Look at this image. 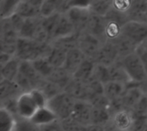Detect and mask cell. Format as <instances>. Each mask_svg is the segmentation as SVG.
<instances>
[{
	"mask_svg": "<svg viewBox=\"0 0 147 131\" xmlns=\"http://www.w3.org/2000/svg\"><path fill=\"white\" fill-rule=\"evenodd\" d=\"M121 35L137 47L147 39V22L129 21L121 27Z\"/></svg>",
	"mask_w": 147,
	"mask_h": 131,
	"instance_id": "4",
	"label": "cell"
},
{
	"mask_svg": "<svg viewBox=\"0 0 147 131\" xmlns=\"http://www.w3.org/2000/svg\"><path fill=\"white\" fill-rule=\"evenodd\" d=\"M127 86L124 83L117 82H110L104 85V95L110 101H115L121 98L127 90Z\"/></svg>",
	"mask_w": 147,
	"mask_h": 131,
	"instance_id": "22",
	"label": "cell"
},
{
	"mask_svg": "<svg viewBox=\"0 0 147 131\" xmlns=\"http://www.w3.org/2000/svg\"><path fill=\"white\" fill-rule=\"evenodd\" d=\"M109 69L111 82H117L124 83L127 86L133 84L120 60H118L115 63L109 67Z\"/></svg>",
	"mask_w": 147,
	"mask_h": 131,
	"instance_id": "24",
	"label": "cell"
},
{
	"mask_svg": "<svg viewBox=\"0 0 147 131\" xmlns=\"http://www.w3.org/2000/svg\"><path fill=\"white\" fill-rule=\"evenodd\" d=\"M107 22L108 21L105 17L91 15L84 31L96 36V38L101 39L102 42H106L108 41L106 38V33H105Z\"/></svg>",
	"mask_w": 147,
	"mask_h": 131,
	"instance_id": "14",
	"label": "cell"
},
{
	"mask_svg": "<svg viewBox=\"0 0 147 131\" xmlns=\"http://www.w3.org/2000/svg\"><path fill=\"white\" fill-rule=\"evenodd\" d=\"M72 79L73 77L71 75H69L63 68H59L55 69L52 75L46 80H48L49 82L57 85L63 91H65V88L68 86V84L71 82Z\"/></svg>",
	"mask_w": 147,
	"mask_h": 131,
	"instance_id": "25",
	"label": "cell"
},
{
	"mask_svg": "<svg viewBox=\"0 0 147 131\" xmlns=\"http://www.w3.org/2000/svg\"><path fill=\"white\" fill-rule=\"evenodd\" d=\"M121 63L133 84L140 85L147 80L144 64L136 51L121 58Z\"/></svg>",
	"mask_w": 147,
	"mask_h": 131,
	"instance_id": "2",
	"label": "cell"
},
{
	"mask_svg": "<svg viewBox=\"0 0 147 131\" xmlns=\"http://www.w3.org/2000/svg\"><path fill=\"white\" fill-rule=\"evenodd\" d=\"M22 94V90L16 85L15 82H9L1 79L0 82V98L1 101L11 99L18 98Z\"/></svg>",
	"mask_w": 147,
	"mask_h": 131,
	"instance_id": "21",
	"label": "cell"
},
{
	"mask_svg": "<svg viewBox=\"0 0 147 131\" xmlns=\"http://www.w3.org/2000/svg\"><path fill=\"white\" fill-rule=\"evenodd\" d=\"M135 51L139 55V57H140V59H141V61H142V63L144 64L146 72L147 74V51L142 45H140V46L137 47Z\"/></svg>",
	"mask_w": 147,
	"mask_h": 131,
	"instance_id": "43",
	"label": "cell"
},
{
	"mask_svg": "<svg viewBox=\"0 0 147 131\" xmlns=\"http://www.w3.org/2000/svg\"><path fill=\"white\" fill-rule=\"evenodd\" d=\"M15 131H40V129L30 120L19 118L17 119Z\"/></svg>",
	"mask_w": 147,
	"mask_h": 131,
	"instance_id": "38",
	"label": "cell"
},
{
	"mask_svg": "<svg viewBox=\"0 0 147 131\" xmlns=\"http://www.w3.org/2000/svg\"><path fill=\"white\" fill-rule=\"evenodd\" d=\"M39 110L30 92L22 93L17 99V116L19 118L30 120Z\"/></svg>",
	"mask_w": 147,
	"mask_h": 131,
	"instance_id": "9",
	"label": "cell"
},
{
	"mask_svg": "<svg viewBox=\"0 0 147 131\" xmlns=\"http://www.w3.org/2000/svg\"><path fill=\"white\" fill-rule=\"evenodd\" d=\"M144 96L145 95L142 93L141 89L139 88V85L132 84L127 86V90L125 91L121 98H120V100L124 109L132 111Z\"/></svg>",
	"mask_w": 147,
	"mask_h": 131,
	"instance_id": "15",
	"label": "cell"
},
{
	"mask_svg": "<svg viewBox=\"0 0 147 131\" xmlns=\"http://www.w3.org/2000/svg\"><path fill=\"white\" fill-rule=\"evenodd\" d=\"M19 2L20 1H1L0 13L2 20L9 19L14 14H16Z\"/></svg>",
	"mask_w": 147,
	"mask_h": 131,
	"instance_id": "33",
	"label": "cell"
},
{
	"mask_svg": "<svg viewBox=\"0 0 147 131\" xmlns=\"http://www.w3.org/2000/svg\"><path fill=\"white\" fill-rule=\"evenodd\" d=\"M93 78L96 79L97 81L102 82L103 85L110 82L111 78H110V73H109V67L96 63L95 71H94V75H93Z\"/></svg>",
	"mask_w": 147,
	"mask_h": 131,
	"instance_id": "35",
	"label": "cell"
},
{
	"mask_svg": "<svg viewBox=\"0 0 147 131\" xmlns=\"http://www.w3.org/2000/svg\"><path fill=\"white\" fill-rule=\"evenodd\" d=\"M93 107L87 101H76L73 112L71 114V118H73L78 123L89 127L91 125V116H92Z\"/></svg>",
	"mask_w": 147,
	"mask_h": 131,
	"instance_id": "12",
	"label": "cell"
},
{
	"mask_svg": "<svg viewBox=\"0 0 147 131\" xmlns=\"http://www.w3.org/2000/svg\"><path fill=\"white\" fill-rule=\"evenodd\" d=\"M59 1L45 0L40 7V17H48L56 13H59Z\"/></svg>",
	"mask_w": 147,
	"mask_h": 131,
	"instance_id": "34",
	"label": "cell"
},
{
	"mask_svg": "<svg viewBox=\"0 0 147 131\" xmlns=\"http://www.w3.org/2000/svg\"><path fill=\"white\" fill-rule=\"evenodd\" d=\"M21 60L14 56L6 64L1 67V79L15 82L19 74Z\"/></svg>",
	"mask_w": 147,
	"mask_h": 131,
	"instance_id": "20",
	"label": "cell"
},
{
	"mask_svg": "<svg viewBox=\"0 0 147 131\" xmlns=\"http://www.w3.org/2000/svg\"><path fill=\"white\" fill-rule=\"evenodd\" d=\"M56 120H58L57 116L47 106L39 109L30 119V121L38 127L48 124Z\"/></svg>",
	"mask_w": 147,
	"mask_h": 131,
	"instance_id": "23",
	"label": "cell"
},
{
	"mask_svg": "<svg viewBox=\"0 0 147 131\" xmlns=\"http://www.w3.org/2000/svg\"><path fill=\"white\" fill-rule=\"evenodd\" d=\"M9 22H10L11 26L13 27V28H14V29L18 33V34H19V32H20V30H21L22 25H23V22H24V20H25V19H23L22 17H21L19 15H17V14L16 13V14H14L11 17H9Z\"/></svg>",
	"mask_w": 147,
	"mask_h": 131,
	"instance_id": "42",
	"label": "cell"
},
{
	"mask_svg": "<svg viewBox=\"0 0 147 131\" xmlns=\"http://www.w3.org/2000/svg\"><path fill=\"white\" fill-rule=\"evenodd\" d=\"M103 43L104 42H102L101 39L87 33L86 31L81 32L79 34L78 48L87 58L94 60Z\"/></svg>",
	"mask_w": 147,
	"mask_h": 131,
	"instance_id": "6",
	"label": "cell"
},
{
	"mask_svg": "<svg viewBox=\"0 0 147 131\" xmlns=\"http://www.w3.org/2000/svg\"><path fill=\"white\" fill-rule=\"evenodd\" d=\"M41 18H30L25 19L23 25L19 32V38L34 39L36 34L38 33L41 25H40Z\"/></svg>",
	"mask_w": 147,
	"mask_h": 131,
	"instance_id": "19",
	"label": "cell"
},
{
	"mask_svg": "<svg viewBox=\"0 0 147 131\" xmlns=\"http://www.w3.org/2000/svg\"><path fill=\"white\" fill-rule=\"evenodd\" d=\"M65 15L74 25L77 32L81 33L85 30L92 14L90 10V6H73L65 13Z\"/></svg>",
	"mask_w": 147,
	"mask_h": 131,
	"instance_id": "7",
	"label": "cell"
},
{
	"mask_svg": "<svg viewBox=\"0 0 147 131\" xmlns=\"http://www.w3.org/2000/svg\"><path fill=\"white\" fill-rule=\"evenodd\" d=\"M142 45V46H143V47H144V48H145V49L147 51V39L145 41V42H144V43H143V44H142V45Z\"/></svg>",
	"mask_w": 147,
	"mask_h": 131,
	"instance_id": "47",
	"label": "cell"
},
{
	"mask_svg": "<svg viewBox=\"0 0 147 131\" xmlns=\"http://www.w3.org/2000/svg\"><path fill=\"white\" fill-rule=\"evenodd\" d=\"M87 131H105V130L102 126H98V125H90L88 127Z\"/></svg>",
	"mask_w": 147,
	"mask_h": 131,
	"instance_id": "45",
	"label": "cell"
},
{
	"mask_svg": "<svg viewBox=\"0 0 147 131\" xmlns=\"http://www.w3.org/2000/svg\"><path fill=\"white\" fill-rule=\"evenodd\" d=\"M37 89H40L44 95L47 97V99L49 100L52 98L55 97L57 94H60L61 92H64L61 88H59L57 85L53 84V82H49L48 80L43 79Z\"/></svg>",
	"mask_w": 147,
	"mask_h": 131,
	"instance_id": "32",
	"label": "cell"
},
{
	"mask_svg": "<svg viewBox=\"0 0 147 131\" xmlns=\"http://www.w3.org/2000/svg\"><path fill=\"white\" fill-rule=\"evenodd\" d=\"M96 65V63L93 59L86 57L78 70L73 75V79L85 83L89 82L93 78Z\"/></svg>",
	"mask_w": 147,
	"mask_h": 131,
	"instance_id": "18",
	"label": "cell"
},
{
	"mask_svg": "<svg viewBox=\"0 0 147 131\" xmlns=\"http://www.w3.org/2000/svg\"><path fill=\"white\" fill-rule=\"evenodd\" d=\"M146 22H147V11H146Z\"/></svg>",
	"mask_w": 147,
	"mask_h": 131,
	"instance_id": "48",
	"label": "cell"
},
{
	"mask_svg": "<svg viewBox=\"0 0 147 131\" xmlns=\"http://www.w3.org/2000/svg\"><path fill=\"white\" fill-rule=\"evenodd\" d=\"M119 52L115 45L111 41H106L102 44L94 61L97 64L110 67L119 60Z\"/></svg>",
	"mask_w": 147,
	"mask_h": 131,
	"instance_id": "8",
	"label": "cell"
},
{
	"mask_svg": "<svg viewBox=\"0 0 147 131\" xmlns=\"http://www.w3.org/2000/svg\"><path fill=\"white\" fill-rule=\"evenodd\" d=\"M17 118L15 115L1 107L0 110V131H15Z\"/></svg>",
	"mask_w": 147,
	"mask_h": 131,
	"instance_id": "27",
	"label": "cell"
},
{
	"mask_svg": "<svg viewBox=\"0 0 147 131\" xmlns=\"http://www.w3.org/2000/svg\"><path fill=\"white\" fill-rule=\"evenodd\" d=\"M132 1L128 0H117V1H112L113 8L120 12L127 14V12L129 10L131 7Z\"/></svg>",
	"mask_w": 147,
	"mask_h": 131,
	"instance_id": "40",
	"label": "cell"
},
{
	"mask_svg": "<svg viewBox=\"0 0 147 131\" xmlns=\"http://www.w3.org/2000/svg\"><path fill=\"white\" fill-rule=\"evenodd\" d=\"M93 95L104 94V85L95 78H92L89 82H87Z\"/></svg>",
	"mask_w": 147,
	"mask_h": 131,
	"instance_id": "39",
	"label": "cell"
},
{
	"mask_svg": "<svg viewBox=\"0 0 147 131\" xmlns=\"http://www.w3.org/2000/svg\"><path fill=\"white\" fill-rule=\"evenodd\" d=\"M52 45L34 39L19 38L15 56L21 61L33 62L40 57H47Z\"/></svg>",
	"mask_w": 147,
	"mask_h": 131,
	"instance_id": "1",
	"label": "cell"
},
{
	"mask_svg": "<svg viewBox=\"0 0 147 131\" xmlns=\"http://www.w3.org/2000/svg\"><path fill=\"white\" fill-rule=\"evenodd\" d=\"M61 122L64 131H87L88 130V127L78 123L71 118L65 119Z\"/></svg>",
	"mask_w": 147,
	"mask_h": 131,
	"instance_id": "37",
	"label": "cell"
},
{
	"mask_svg": "<svg viewBox=\"0 0 147 131\" xmlns=\"http://www.w3.org/2000/svg\"><path fill=\"white\" fill-rule=\"evenodd\" d=\"M18 33L13 28L9 19L2 20L1 25V52L15 56L16 51Z\"/></svg>",
	"mask_w": 147,
	"mask_h": 131,
	"instance_id": "5",
	"label": "cell"
},
{
	"mask_svg": "<svg viewBox=\"0 0 147 131\" xmlns=\"http://www.w3.org/2000/svg\"><path fill=\"white\" fill-rule=\"evenodd\" d=\"M76 33H78V32H77L72 22L70 21V19L67 17L65 14H62L58 22V25L55 28V31L53 33L52 40L53 41L59 39L69 37L71 35L75 34Z\"/></svg>",
	"mask_w": 147,
	"mask_h": 131,
	"instance_id": "17",
	"label": "cell"
},
{
	"mask_svg": "<svg viewBox=\"0 0 147 131\" xmlns=\"http://www.w3.org/2000/svg\"><path fill=\"white\" fill-rule=\"evenodd\" d=\"M43 1L41 0H28L20 1L16 13L23 19L37 18L40 16V7Z\"/></svg>",
	"mask_w": 147,
	"mask_h": 131,
	"instance_id": "13",
	"label": "cell"
},
{
	"mask_svg": "<svg viewBox=\"0 0 147 131\" xmlns=\"http://www.w3.org/2000/svg\"><path fill=\"white\" fill-rule=\"evenodd\" d=\"M65 92L67 93L76 101H87L89 102L93 96L89 86L85 82H82L72 79L68 86L65 88Z\"/></svg>",
	"mask_w": 147,
	"mask_h": 131,
	"instance_id": "10",
	"label": "cell"
},
{
	"mask_svg": "<svg viewBox=\"0 0 147 131\" xmlns=\"http://www.w3.org/2000/svg\"><path fill=\"white\" fill-rule=\"evenodd\" d=\"M111 122L119 131H132L135 118L131 110L124 109L112 114Z\"/></svg>",
	"mask_w": 147,
	"mask_h": 131,
	"instance_id": "11",
	"label": "cell"
},
{
	"mask_svg": "<svg viewBox=\"0 0 147 131\" xmlns=\"http://www.w3.org/2000/svg\"><path fill=\"white\" fill-rule=\"evenodd\" d=\"M66 54L67 51H65V50L52 45V49L47 56V59L54 69L63 68L65 62Z\"/></svg>",
	"mask_w": 147,
	"mask_h": 131,
	"instance_id": "26",
	"label": "cell"
},
{
	"mask_svg": "<svg viewBox=\"0 0 147 131\" xmlns=\"http://www.w3.org/2000/svg\"><path fill=\"white\" fill-rule=\"evenodd\" d=\"M76 100L67 93L61 92L47 101V107L57 116L58 119L63 121L71 117Z\"/></svg>",
	"mask_w": 147,
	"mask_h": 131,
	"instance_id": "3",
	"label": "cell"
},
{
	"mask_svg": "<svg viewBox=\"0 0 147 131\" xmlns=\"http://www.w3.org/2000/svg\"><path fill=\"white\" fill-rule=\"evenodd\" d=\"M112 8V1H90V3L91 14L102 17H105Z\"/></svg>",
	"mask_w": 147,
	"mask_h": 131,
	"instance_id": "31",
	"label": "cell"
},
{
	"mask_svg": "<svg viewBox=\"0 0 147 131\" xmlns=\"http://www.w3.org/2000/svg\"><path fill=\"white\" fill-rule=\"evenodd\" d=\"M107 20V19H106ZM107 27H106V38L109 41H113L116 39L121 34V26L117 24L116 22L110 21L107 20Z\"/></svg>",
	"mask_w": 147,
	"mask_h": 131,
	"instance_id": "36",
	"label": "cell"
},
{
	"mask_svg": "<svg viewBox=\"0 0 147 131\" xmlns=\"http://www.w3.org/2000/svg\"><path fill=\"white\" fill-rule=\"evenodd\" d=\"M39 129H40V131H64L63 126H62V122L59 119L48 124L40 126L39 127Z\"/></svg>",
	"mask_w": 147,
	"mask_h": 131,
	"instance_id": "41",
	"label": "cell"
},
{
	"mask_svg": "<svg viewBox=\"0 0 147 131\" xmlns=\"http://www.w3.org/2000/svg\"><path fill=\"white\" fill-rule=\"evenodd\" d=\"M111 118L112 115L109 110L93 107L91 116V125H98L104 127L111 121Z\"/></svg>",
	"mask_w": 147,
	"mask_h": 131,
	"instance_id": "29",
	"label": "cell"
},
{
	"mask_svg": "<svg viewBox=\"0 0 147 131\" xmlns=\"http://www.w3.org/2000/svg\"><path fill=\"white\" fill-rule=\"evenodd\" d=\"M139 88L141 89V91H142V93L144 94V95L147 97V80L146 82H144L143 83L140 84V85H139Z\"/></svg>",
	"mask_w": 147,
	"mask_h": 131,
	"instance_id": "46",
	"label": "cell"
},
{
	"mask_svg": "<svg viewBox=\"0 0 147 131\" xmlns=\"http://www.w3.org/2000/svg\"><path fill=\"white\" fill-rule=\"evenodd\" d=\"M32 64L38 75L43 79H47L55 70L48 62L47 57H40L33 61Z\"/></svg>",
	"mask_w": 147,
	"mask_h": 131,
	"instance_id": "28",
	"label": "cell"
},
{
	"mask_svg": "<svg viewBox=\"0 0 147 131\" xmlns=\"http://www.w3.org/2000/svg\"><path fill=\"white\" fill-rule=\"evenodd\" d=\"M14 56H12V55L1 52V54H0V65H1V67H3L4 64H6Z\"/></svg>",
	"mask_w": 147,
	"mask_h": 131,
	"instance_id": "44",
	"label": "cell"
},
{
	"mask_svg": "<svg viewBox=\"0 0 147 131\" xmlns=\"http://www.w3.org/2000/svg\"><path fill=\"white\" fill-rule=\"evenodd\" d=\"M62 14L60 13H56L53 15H50L48 17H44L40 19V24L41 27L43 28V30L46 32V33L47 34L48 38L50 40H52L53 33L55 31V28L58 25V22L60 19Z\"/></svg>",
	"mask_w": 147,
	"mask_h": 131,
	"instance_id": "30",
	"label": "cell"
},
{
	"mask_svg": "<svg viewBox=\"0 0 147 131\" xmlns=\"http://www.w3.org/2000/svg\"><path fill=\"white\" fill-rule=\"evenodd\" d=\"M85 58H86L85 55L82 52V51L78 47L73 48L67 52L63 69L69 75L73 76V75L78 70V68L85 60Z\"/></svg>",
	"mask_w": 147,
	"mask_h": 131,
	"instance_id": "16",
	"label": "cell"
}]
</instances>
